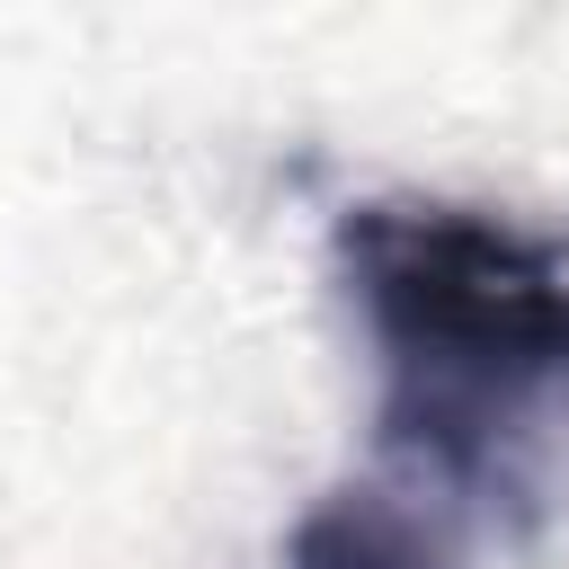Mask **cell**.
I'll return each instance as SVG.
<instances>
[{"label": "cell", "mask_w": 569, "mask_h": 569, "mask_svg": "<svg viewBox=\"0 0 569 569\" xmlns=\"http://www.w3.org/2000/svg\"><path fill=\"white\" fill-rule=\"evenodd\" d=\"M338 284L382 365V445L453 498H525V436L569 382V240L489 204L365 196Z\"/></svg>", "instance_id": "obj_1"}, {"label": "cell", "mask_w": 569, "mask_h": 569, "mask_svg": "<svg viewBox=\"0 0 569 569\" xmlns=\"http://www.w3.org/2000/svg\"><path fill=\"white\" fill-rule=\"evenodd\" d=\"M284 569H453V533L445 516L418 507V489L365 480V489H329L293 525Z\"/></svg>", "instance_id": "obj_2"}]
</instances>
